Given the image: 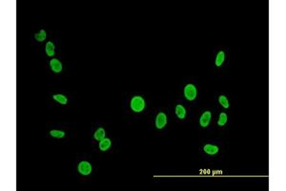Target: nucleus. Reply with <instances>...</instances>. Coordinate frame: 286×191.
Returning <instances> with one entry per match:
<instances>
[{"label": "nucleus", "instance_id": "ddd939ff", "mask_svg": "<svg viewBox=\"0 0 286 191\" xmlns=\"http://www.w3.org/2000/svg\"><path fill=\"white\" fill-rule=\"evenodd\" d=\"M224 57H225V55H224L223 52H220V53H217V59H216V65H217V67L221 66V64H222L223 61H224Z\"/></svg>", "mask_w": 286, "mask_h": 191}, {"label": "nucleus", "instance_id": "2eb2a0df", "mask_svg": "<svg viewBox=\"0 0 286 191\" xmlns=\"http://www.w3.org/2000/svg\"><path fill=\"white\" fill-rule=\"evenodd\" d=\"M227 122V115L225 114V113H221L220 115V119H218L217 121V124L220 125V126H223Z\"/></svg>", "mask_w": 286, "mask_h": 191}, {"label": "nucleus", "instance_id": "423d86ee", "mask_svg": "<svg viewBox=\"0 0 286 191\" xmlns=\"http://www.w3.org/2000/svg\"><path fill=\"white\" fill-rule=\"evenodd\" d=\"M50 65H51L52 70L54 73H60V72L62 71V64L56 58H53L50 62Z\"/></svg>", "mask_w": 286, "mask_h": 191}, {"label": "nucleus", "instance_id": "f03ea898", "mask_svg": "<svg viewBox=\"0 0 286 191\" xmlns=\"http://www.w3.org/2000/svg\"><path fill=\"white\" fill-rule=\"evenodd\" d=\"M184 96L188 100H194L197 97V88L193 84H188L184 88Z\"/></svg>", "mask_w": 286, "mask_h": 191}, {"label": "nucleus", "instance_id": "0eeeda50", "mask_svg": "<svg viewBox=\"0 0 286 191\" xmlns=\"http://www.w3.org/2000/svg\"><path fill=\"white\" fill-rule=\"evenodd\" d=\"M111 146V141L109 139H103L99 142V149L101 151H107Z\"/></svg>", "mask_w": 286, "mask_h": 191}, {"label": "nucleus", "instance_id": "dca6fc26", "mask_svg": "<svg viewBox=\"0 0 286 191\" xmlns=\"http://www.w3.org/2000/svg\"><path fill=\"white\" fill-rule=\"evenodd\" d=\"M34 37L36 38V40H38V41H43L46 38V32L44 31V30H41L39 34H36L34 35Z\"/></svg>", "mask_w": 286, "mask_h": 191}, {"label": "nucleus", "instance_id": "20e7f679", "mask_svg": "<svg viewBox=\"0 0 286 191\" xmlns=\"http://www.w3.org/2000/svg\"><path fill=\"white\" fill-rule=\"evenodd\" d=\"M167 123V117L164 113H159V115L156 116V126L161 129L166 125Z\"/></svg>", "mask_w": 286, "mask_h": 191}, {"label": "nucleus", "instance_id": "f8f14e48", "mask_svg": "<svg viewBox=\"0 0 286 191\" xmlns=\"http://www.w3.org/2000/svg\"><path fill=\"white\" fill-rule=\"evenodd\" d=\"M53 99H56L57 102L61 104H67V102H68V99H67V98L63 95H54Z\"/></svg>", "mask_w": 286, "mask_h": 191}, {"label": "nucleus", "instance_id": "f3484780", "mask_svg": "<svg viewBox=\"0 0 286 191\" xmlns=\"http://www.w3.org/2000/svg\"><path fill=\"white\" fill-rule=\"evenodd\" d=\"M220 102L221 103V105L224 107V108H228V107H229L228 99H227L226 97H225V96H220Z\"/></svg>", "mask_w": 286, "mask_h": 191}, {"label": "nucleus", "instance_id": "1a4fd4ad", "mask_svg": "<svg viewBox=\"0 0 286 191\" xmlns=\"http://www.w3.org/2000/svg\"><path fill=\"white\" fill-rule=\"evenodd\" d=\"M175 114L179 118H184L186 116V110L182 105H178L175 107Z\"/></svg>", "mask_w": 286, "mask_h": 191}, {"label": "nucleus", "instance_id": "7ed1b4c3", "mask_svg": "<svg viewBox=\"0 0 286 191\" xmlns=\"http://www.w3.org/2000/svg\"><path fill=\"white\" fill-rule=\"evenodd\" d=\"M78 171L82 175H90L92 172V165L88 162H81L78 164Z\"/></svg>", "mask_w": 286, "mask_h": 191}, {"label": "nucleus", "instance_id": "39448f33", "mask_svg": "<svg viewBox=\"0 0 286 191\" xmlns=\"http://www.w3.org/2000/svg\"><path fill=\"white\" fill-rule=\"evenodd\" d=\"M211 112L210 111H207V112H204L202 116L200 117V119H199V122H200V125H201L202 127H207L210 123V121H211Z\"/></svg>", "mask_w": 286, "mask_h": 191}, {"label": "nucleus", "instance_id": "9b49d317", "mask_svg": "<svg viewBox=\"0 0 286 191\" xmlns=\"http://www.w3.org/2000/svg\"><path fill=\"white\" fill-rule=\"evenodd\" d=\"M46 53L49 57H53L54 55V45L51 41L46 44Z\"/></svg>", "mask_w": 286, "mask_h": 191}, {"label": "nucleus", "instance_id": "6e6552de", "mask_svg": "<svg viewBox=\"0 0 286 191\" xmlns=\"http://www.w3.org/2000/svg\"><path fill=\"white\" fill-rule=\"evenodd\" d=\"M203 149L204 151L209 155H215L218 152V147L216 145H212V144H206Z\"/></svg>", "mask_w": 286, "mask_h": 191}, {"label": "nucleus", "instance_id": "4468645a", "mask_svg": "<svg viewBox=\"0 0 286 191\" xmlns=\"http://www.w3.org/2000/svg\"><path fill=\"white\" fill-rule=\"evenodd\" d=\"M51 136L54 137V138H57V139H61L65 136V133L63 131H58V130H52L50 132Z\"/></svg>", "mask_w": 286, "mask_h": 191}, {"label": "nucleus", "instance_id": "9d476101", "mask_svg": "<svg viewBox=\"0 0 286 191\" xmlns=\"http://www.w3.org/2000/svg\"><path fill=\"white\" fill-rule=\"evenodd\" d=\"M105 130L103 128H98L95 133V139L96 141H101L105 138Z\"/></svg>", "mask_w": 286, "mask_h": 191}, {"label": "nucleus", "instance_id": "f257e3e1", "mask_svg": "<svg viewBox=\"0 0 286 191\" xmlns=\"http://www.w3.org/2000/svg\"><path fill=\"white\" fill-rule=\"evenodd\" d=\"M145 107V101L143 98L139 97V96H136L135 98H133L131 101V108L133 111L135 112H141L143 111Z\"/></svg>", "mask_w": 286, "mask_h": 191}]
</instances>
